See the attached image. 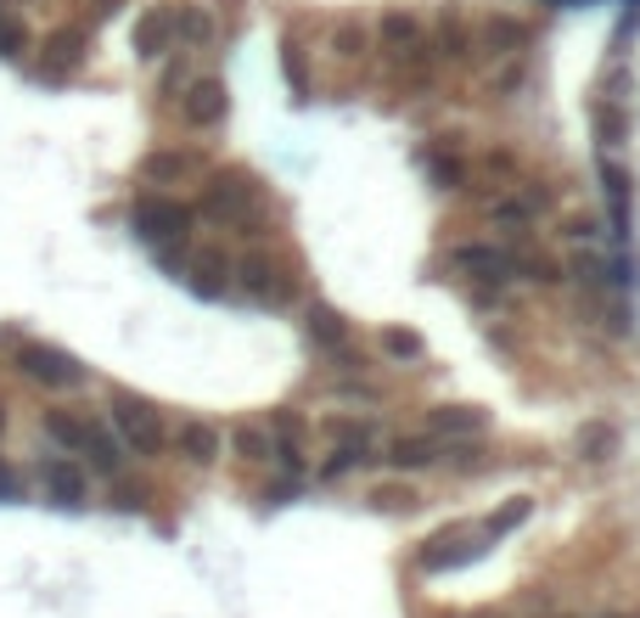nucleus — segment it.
<instances>
[{"label":"nucleus","mask_w":640,"mask_h":618,"mask_svg":"<svg viewBox=\"0 0 640 618\" xmlns=\"http://www.w3.org/2000/svg\"><path fill=\"white\" fill-rule=\"evenodd\" d=\"M484 169H489V174H517V163H511L506 152H489V158H484Z\"/></svg>","instance_id":"obj_42"},{"label":"nucleus","mask_w":640,"mask_h":618,"mask_svg":"<svg viewBox=\"0 0 640 618\" xmlns=\"http://www.w3.org/2000/svg\"><path fill=\"white\" fill-rule=\"evenodd\" d=\"M359 462H365V450H348V445H332V462H326L321 473H326V478H348V473H354Z\"/></svg>","instance_id":"obj_38"},{"label":"nucleus","mask_w":640,"mask_h":618,"mask_svg":"<svg viewBox=\"0 0 640 618\" xmlns=\"http://www.w3.org/2000/svg\"><path fill=\"white\" fill-rule=\"evenodd\" d=\"M522 40H528V29H522L517 18H489V23H484V51H489V57H517Z\"/></svg>","instance_id":"obj_26"},{"label":"nucleus","mask_w":640,"mask_h":618,"mask_svg":"<svg viewBox=\"0 0 640 618\" xmlns=\"http://www.w3.org/2000/svg\"><path fill=\"white\" fill-rule=\"evenodd\" d=\"M601 186H607V203H612V236L629 242V169L601 158Z\"/></svg>","instance_id":"obj_19"},{"label":"nucleus","mask_w":640,"mask_h":618,"mask_svg":"<svg viewBox=\"0 0 640 618\" xmlns=\"http://www.w3.org/2000/svg\"><path fill=\"white\" fill-rule=\"evenodd\" d=\"M287 79H298V91H304V57H298V45H287Z\"/></svg>","instance_id":"obj_43"},{"label":"nucleus","mask_w":640,"mask_h":618,"mask_svg":"<svg viewBox=\"0 0 640 618\" xmlns=\"http://www.w3.org/2000/svg\"><path fill=\"white\" fill-rule=\"evenodd\" d=\"M545 203H551V192H545V186H528V192L495 197V203H489V220H495L506 236H522V231H528V220H534Z\"/></svg>","instance_id":"obj_11"},{"label":"nucleus","mask_w":640,"mask_h":618,"mask_svg":"<svg viewBox=\"0 0 640 618\" xmlns=\"http://www.w3.org/2000/svg\"><path fill=\"white\" fill-rule=\"evenodd\" d=\"M573 450H579L585 462H607V456L618 450V427H612V422H585L579 438H573Z\"/></svg>","instance_id":"obj_28"},{"label":"nucleus","mask_w":640,"mask_h":618,"mask_svg":"<svg viewBox=\"0 0 640 618\" xmlns=\"http://www.w3.org/2000/svg\"><path fill=\"white\" fill-rule=\"evenodd\" d=\"M484 546L473 540V535H461V528H449V535L444 540H433L427 551H421V568L427 574H444V568H461V563H473Z\"/></svg>","instance_id":"obj_16"},{"label":"nucleus","mask_w":640,"mask_h":618,"mask_svg":"<svg viewBox=\"0 0 640 618\" xmlns=\"http://www.w3.org/2000/svg\"><path fill=\"white\" fill-rule=\"evenodd\" d=\"M40 489H45V500H57V506H84L90 478H84V467H79L73 456H40Z\"/></svg>","instance_id":"obj_8"},{"label":"nucleus","mask_w":640,"mask_h":618,"mask_svg":"<svg viewBox=\"0 0 640 618\" xmlns=\"http://www.w3.org/2000/svg\"><path fill=\"white\" fill-rule=\"evenodd\" d=\"M326 433H332V445H348V450H372L377 438H383V427L372 416H332Z\"/></svg>","instance_id":"obj_24"},{"label":"nucleus","mask_w":640,"mask_h":618,"mask_svg":"<svg viewBox=\"0 0 640 618\" xmlns=\"http://www.w3.org/2000/svg\"><path fill=\"white\" fill-rule=\"evenodd\" d=\"M568 271L585 282V287H596V293H607V282L618 276L612 264H607V253H596V247H573V259H568Z\"/></svg>","instance_id":"obj_27"},{"label":"nucleus","mask_w":640,"mask_h":618,"mask_svg":"<svg viewBox=\"0 0 640 618\" xmlns=\"http://www.w3.org/2000/svg\"><path fill=\"white\" fill-rule=\"evenodd\" d=\"M427 174H433L438 192H461L467 186V163L449 158V152H427Z\"/></svg>","instance_id":"obj_31"},{"label":"nucleus","mask_w":640,"mask_h":618,"mask_svg":"<svg viewBox=\"0 0 640 618\" xmlns=\"http://www.w3.org/2000/svg\"><path fill=\"white\" fill-rule=\"evenodd\" d=\"M79 456H90V467H96V473L119 478V473H124V456H130V450L119 445V433H108L102 422H90V427H84V450H79Z\"/></svg>","instance_id":"obj_15"},{"label":"nucleus","mask_w":640,"mask_h":618,"mask_svg":"<svg viewBox=\"0 0 640 618\" xmlns=\"http://www.w3.org/2000/svg\"><path fill=\"white\" fill-rule=\"evenodd\" d=\"M214 12H203V7H174V40L186 45V51H203V45H214Z\"/></svg>","instance_id":"obj_20"},{"label":"nucleus","mask_w":640,"mask_h":618,"mask_svg":"<svg viewBox=\"0 0 640 618\" xmlns=\"http://www.w3.org/2000/svg\"><path fill=\"white\" fill-rule=\"evenodd\" d=\"M383 462L399 467V473H421V467H438L444 456H438V438H433V433H394Z\"/></svg>","instance_id":"obj_12"},{"label":"nucleus","mask_w":640,"mask_h":618,"mask_svg":"<svg viewBox=\"0 0 640 618\" xmlns=\"http://www.w3.org/2000/svg\"><path fill=\"white\" fill-rule=\"evenodd\" d=\"M186 84H192V68H186V57H174V62L163 68V84H158V91H163V102H174L180 91H186Z\"/></svg>","instance_id":"obj_37"},{"label":"nucleus","mask_w":640,"mask_h":618,"mask_svg":"<svg viewBox=\"0 0 640 618\" xmlns=\"http://www.w3.org/2000/svg\"><path fill=\"white\" fill-rule=\"evenodd\" d=\"M528 511H534V500H528V495H517V500H506V506H500V511H495V517L484 523V535H489V540H500V535H511V528H517V523H528Z\"/></svg>","instance_id":"obj_33"},{"label":"nucleus","mask_w":640,"mask_h":618,"mask_svg":"<svg viewBox=\"0 0 640 618\" xmlns=\"http://www.w3.org/2000/svg\"><path fill=\"white\" fill-rule=\"evenodd\" d=\"M517 91H522V62L511 57V62L495 73V97H517Z\"/></svg>","instance_id":"obj_40"},{"label":"nucleus","mask_w":640,"mask_h":618,"mask_svg":"<svg viewBox=\"0 0 640 618\" xmlns=\"http://www.w3.org/2000/svg\"><path fill=\"white\" fill-rule=\"evenodd\" d=\"M596 130L607 146H618L623 141V108H596Z\"/></svg>","instance_id":"obj_39"},{"label":"nucleus","mask_w":640,"mask_h":618,"mask_svg":"<svg viewBox=\"0 0 640 618\" xmlns=\"http://www.w3.org/2000/svg\"><path fill=\"white\" fill-rule=\"evenodd\" d=\"M484 427H489V416L478 405H438V411H427V433L433 438H461V433H484Z\"/></svg>","instance_id":"obj_17"},{"label":"nucleus","mask_w":640,"mask_h":618,"mask_svg":"<svg viewBox=\"0 0 640 618\" xmlns=\"http://www.w3.org/2000/svg\"><path fill=\"white\" fill-rule=\"evenodd\" d=\"M377 40H383V51H394V57H427V51H433L421 18H410V12H383V18H377Z\"/></svg>","instance_id":"obj_9"},{"label":"nucleus","mask_w":640,"mask_h":618,"mask_svg":"<svg viewBox=\"0 0 640 618\" xmlns=\"http://www.w3.org/2000/svg\"><path fill=\"white\" fill-rule=\"evenodd\" d=\"M601 236H607V225H601V220H590V214L562 220V242H568V247H596Z\"/></svg>","instance_id":"obj_34"},{"label":"nucleus","mask_w":640,"mask_h":618,"mask_svg":"<svg viewBox=\"0 0 640 618\" xmlns=\"http://www.w3.org/2000/svg\"><path fill=\"white\" fill-rule=\"evenodd\" d=\"M141 174H146L152 186L192 181V174H203V152H186V146H163V152H146V158H141Z\"/></svg>","instance_id":"obj_10"},{"label":"nucleus","mask_w":640,"mask_h":618,"mask_svg":"<svg viewBox=\"0 0 640 618\" xmlns=\"http://www.w3.org/2000/svg\"><path fill=\"white\" fill-rule=\"evenodd\" d=\"M449 264L461 276H473V282H489V287H506L517 271H511V253L506 247H495V242H455L449 247Z\"/></svg>","instance_id":"obj_6"},{"label":"nucleus","mask_w":640,"mask_h":618,"mask_svg":"<svg viewBox=\"0 0 640 618\" xmlns=\"http://www.w3.org/2000/svg\"><path fill=\"white\" fill-rule=\"evenodd\" d=\"M192 287H197L203 298H220V293L231 287V264H225V253L203 247V253L192 259Z\"/></svg>","instance_id":"obj_23"},{"label":"nucleus","mask_w":640,"mask_h":618,"mask_svg":"<svg viewBox=\"0 0 640 618\" xmlns=\"http://www.w3.org/2000/svg\"><path fill=\"white\" fill-rule=\"evenodd\" d=\"M383 355L399 361V366H416V361H427V343L405 326H383Z\"/></svg>","instance_id":"obj_30"},{"label":"nucleus","mask_w":640,"mask_h":618,"mask_svg":"<svg viewBox=\"0 0 640 618\" xmlns=\"http://www.w3.org/2000/svg\"><path fill=\"white\" fill-rule=\"evenodd\" d=\"M511 271H517V276H528V282H539V287H557V282H562V271H557V264L545 259V253H534L528 242L511 253Z\"/></svg>","instance_id":"obj_29"},{"label":"nucleus","mask_w":640,"mask_h":618,"mask_svg":"<svg viewBox=\"0 0 640 618\" xmlns=\"http://www.w3.org/2000/svg\"><path fill=\"white\" fill-rule=\"evenodd\" d=\"M225 108H231V102H225V84H220L214 73H209V79L197 73L186 91H180V119H186L192 130H214V124L225 119Z\"/></svg>","instance_id":"obj_7"},{"label":"nucleus","mask_w":640,"mask_h":618,"mask_svg":"<svg viewBox=\"0 0 640 618\" xmlns=\"http://www.w3.org/2000/svg\"><path fill=\"white\" fill-rule=\"evenodd\" d=\"M130 220H135V236L152 242L158 253H174L180 242L192 236V225H197V214L186 203H174V197H141Z\"/></svg>","instance_id":"obj_3"},{"label":"nucleus","mask_w":640,"mask_h":618,"mask_svg":"<svg viewBox=\"0 0 640 618\" xmlns=\"http://www.w3.org/2000/svg\"><path fill=\"white\" fill-rule=\"evenodd\" d=\"M258 203H264V186L247 169H220L203 186V214L220 225H247V209H258Z\"/></svg>","instance_id":"obj_2"},{"label":"nucleus","mask_w":640,"mask_h":618,"mask_svg":"<svg viewBox=\"0 0 640 618\" xmlns=\"http://www.w3.org/2000/svg\"><path fill=\"white\" fill-rule=\"evenodd\" d=\"M309 332H315V343H326V348H348V326H343V315H332L326 304L309 310Z\"/></svg>","instance_id":"obj_32"},{"label":"nucleus","mask_w":640,"mask_h":618,"mask_svg":"<svg viewBox=\"0 0 640 618\" xmlns=\"http://www.w3.org/2000/svg\"><path fill=\"white\" fill-rule=\"evenodd\" d=\"M332 45H337V57H365V29H359L354 18H343V23L332 29Z\"/></svg>","instance_id":"obj_36"},{"label":"nucleus","mask_w":640,"mask_h":618,"mask_svg":"<svg viewBox=\"0 0 640 618\" xmlns=\"http://www.w3.org/2000/svg\"><path fill=\"white\" fill-rule=\"evenodd\" d=\"M433 34H438V40H433V51H444V57H455V62H467V57L478 51V34H473L461 18H455V12H444Z\"/></svg>","instance_id":"obj_25"},{"label":"nucleus","mask_w":640,"mask_h":618,"mask_svg":"<svg viewBox=\"0 0 640 618\" xmlns=\"http://www.w3.org/2000/svg\"><path fill=\"white\" fill-rule=\"evenodd\" d=\"M0 433H7V405H0Z\"/></svg>","instance_id":"obj_45"},{"label":"nucleus","mask_w":640,"mask_h":618,"mask_svg":"<svg viewBox=\"0 0 640 618\" xmlns=\"http://www.w3.org/2000/svg\"><path fill=\"white\" fill-rule=\"evenodd\" d=\"M236 287H242L253 304H264V310H282V304H293V293H298L293 271H287L282 259H270V253H247V259L236 264Z\"/></svg>","instance_id":"obj_4"},{"label":"nucleus","mask_w":640,"mask_h":618,"mask_svg":"<svg viewBox=\"0 0 640 618\" xmlns=\"http://www.w3.org/2000/svg\"><path fill=\"white\" fill-rule=\"evenodd\" d=\"M0 495H12V473L7 467H0Z\"/></svg>","instance_id":"obj_44"},{"label":"nucleus","mask_w":640,"mask_h":618,"mask_svg":"<svg viewBox=\"0 0 640 618\" xmlns=\"http://www.w3.org/2000/svg\"><path fill=\"white\" fill-rule=\"evenodd\" d=\"M40 427H45L51 445H62L68 456H79V450H84V427H90V416H79V411H45Z\"/></svg>","instance_id":"obj_21"},{"label":"nucleus","mask_w":640,"mask_h":618,"mask_svg":"<svg viewBox=\"0 0 640 618\" xmlns=\"http://www.w3.org/2000/svg\"><path fill=\"white\" fill-rule=\"evenodd\" d=\"M18 372L40 388H79L84 383V366L51 343H18Z\"/></svg>","instance_id":"obj_5"},{"label":"nucleus","mask_w":640,"mask_h":618,"mask_svg":"<svg viewBox=\"0 0 640 618\" xmlns=\"http://www.w3.org/2000/svg\"><path fill=\"white\" fill-rule=\"evenodd\" d=\"M169 45H174V7L141 12V23H135V57L158 62V57H169Z\"/></svg>","instance_id":"obj_14"},{"label":"nucleus","mask_w":640,"mask_h":618,"mask_svg":"<svg viewBox=\"0 0 640 618\" xmlns=\"http://www.w3.org/2000/svg\"><path fill=\"white\" fill-rule=\"evenodd\" d=\"M108 427L119 433V445H124L130 456H158V450H163V416H158L141 394L113 388V394H108Z\"/></svg>","instance_id":"obj_1"},{"label":"nucleus","mask_w":640,"mask_h":618,"mask_svg":"<svg viewBox=\"0 0 640 618\" xmlns=\"http://www.w3.org/2000/svg\"><path fill=\"white\" fill-rule=\"evenodd\" d=\"M438 456H449L455 467H478V456H484V450H478V445H449V450H438Z\"/></svg>","instance_id":"obj_41"},{"label":"nucleus","mask_w":640,"mask_h":618,"mask_svg":"<svg viewBox=\"0 0 640 618\" xmlns=\"http://www.w3.org/2000/svg\"><path fill=\"white\" fill-rule=\"evenodd\" d=\"M0 18H7V12H0Z\"/></svg>","instance_id":"obj_46"},{"label":"nucleus","mask_w":640,"mask_h":618,"mask_svg":"<svg viewBox=\"0 0 640 618\" xmlns=\"http://www.w3.org/2000/svg\"><path fill=\"white\" fill-rule=\"evenodd\" d=\"M372 506H377V511H410V506H416V489H410V484H377V489H372Z\"/></svg>","instance_id":"obj_35"},{"label":"nucleus","mask_w":640,"mask_h":618,"mask_svg":"<svg viewBox=\"0 0 640 618\" xmlns=\"http://www.w3.org/2000/svg\"><path fill=\"white\" fill-rule=\"evenodd\" d=\"M231 445H236V456L247 467H270V462H276V438H270V427H258V422H242L231 433Z\"/></svg>","instance_id":"obj_22"},{"label":"nucleus","mask_w":640,"mask_h":618,"mask_svg":"<svg viewBox=\"0 0 640 618\" xmlns=\"http://www.w3.org/2000/svg\"><path fill=\"white\" fill-rule=\"evenodd\" d=\"M174 445H180V456H186L192 467H214L220 462V427L203 422V416H192V422L174 427Z\"/></svg>","instance_id":"obj_13"},{"label":"nucleus","mask_w":640,"mask_h":618,"mask_svg":"<svg viewBox=\"0 0 640 618\" xmlns=\"http://www.w3.org/2000/svg\"><path fill=\"white\" fill-rule=\"evenodd\" d=\"M84 62V34L79 29H57L45 45H40V68L45 73H73Z\"/></svg>","instance_id":"obj_18"}]
</instances>
